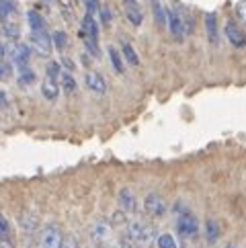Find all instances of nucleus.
Here are the masks:
<instances>
[{"label": "nucleus", "instance_id": "38", "mask_svg": "<svg viewBox=\"0 0 246 248\" xmlns=\"http://www.w3.org/2000/svg\"><path fill=\"white\" fill-rule=\"evenodd\" d=\"M0 107H6V96L2 91H0Z\"/></svg>", "mask_w": 246, "mask_h": 248}, {"label": "nucleus", "instance_id": "24", "mask_svg": "<svg viewBox=\"0 0 246 248\" xmlns=\"http://www.w3.org/2000/svg\"><path fill=\"white\" fill-rule=\"evenodd\" d=\"M51 43L60 49V51H64L66 46H68V37H66V33L64 31H56L54 33V37H51Z\"/></svg>", "mask_w": 246, "mask_h": 248}, {"label": "nucleus", "instance_id": "13", "mask_svg": "<svg viewBox=\"0 0 246 248\" xmlns=\"http://www.w3.org/2000/svg\"><path fill=\"white\" fill-rule=\"evenodd\" d=\"M19 226L23 230H27V232H33V230H37L39 226V217L33 214V211H23L19 216Z\"/></svg>", "mask_w": 246, "mask_h": 248}, {"label": "nucleus", "instance_id": "27", "mask_svg": "<svg viewBox=\"0 0 246 248\" xmlns=\"http://www.w3.org/2000/svg\"><path fill=\"white\" fill-rule=\"evenodd\" d=\"M4 37L6 39H16L19 37V27H16L15 23H8V21H4Z\"/></svg>", "mask_w": 246, "mask_h": 248}, {"label": "nucleus", "instance_id": "7", "mask_svg": "<svg viewBox=\"0 0 246 248\" xmlns=\"http://www.w3.org/2000/svg\"><path fill=\"white\" fill-rule=\"evenodd\" d=\"M144 209H146L148 216H152V217H162L164 211H166L164 199H162L158 193H150V195H148V197L144 199Z\"/></svg>", "mask_w": 246, "mask_h": 248}, {"label": "nucleus", "instance_id": "14", "mask_svg": "<svg viewBox=\"0 0 246 248\" xmlns=\"http://www.w3.org/2000/svg\"><path fill=\"white\" fill-rule=\"evenodd\" d=\"M205 31H207V39L214 43H217V19L214 13H207L205 15Z\"/></svg>", "mask_w": 246, "mask_h": 248}, {"label": "nucleus", "instance_id": "2", "mask_svg": "<svg viewBox=\"0 0 246 248\" xmlns=\"http://www.w3.org/2000/svg\"><path fill=\"white\" fill-rule=\"evenodd\" d=\"M4 56H8V60L23 68V66H27V62L31 58V49H29V46H25V43L13 41V43H6Z\"/></svg>", "mask_w": 246, "mask_h": 248}, {"label": "nucleus", "instance_id": "42", "mask_svg": "<svg viewBox=\"0 0 246 248\" xmlns=\"http://www.w3.org/2000/svg\"><path fill=\"white\" fill-rule=\"evenodd\" d=\"M121 248H136V246H131V244H127V242H125V244H123Z\"/></svg>", "mask_w": 246, "mask_h": 248}, {"label": "nucleus", "instance_id": "40", "mask_svg": "<svg viewBox=\"0 0 246 248\" xmlns=\"http://www.w3.org/2000/svg\"><path fill=\"white\" fill-rule=\"evenodd\" d=\"M123 2H125L127 6H138V2H136V0H123Z\"/></svg>", "mask_w": 246, "mask_h": 248}, {"label": "nucleus", "instance_id": "35", "mask_svg": "<svg viewBox=\"0 0 246 248\" xmlns=\"http://www.w3.org/2000/svg\"><path fill=\"white\" fill-rule=\"evenodd\" d=\"M101 16H103V23H105V25H109V23H111V13H109V8H107V6H103V8H101Z\"/></svg>", "mask_w": 246, "mask_h": 248}, {"label": "nucleus", "instance_id": "18", "mask_svg": "<svg viewBox=\"0 0 246 248\" xmlns=\"http://www.w3.org/2000/svg\"><path fill=\"white\" fill-rule=\"evenodd\" d=\"M152 11H154V19L158 27H166V8L158 0H152Z\"/></svg>", "mask_w": 246, "mask_h": 248}, {"label": "nucleus", "instance_id": "28", "mask_svg": "<svg viewBox=\"0 0 246 248\" xmlns=\"http://www.w3.org/2000/svg\"><path fill=\"white\" fill-rule=\"evenodd\" d=\"M15 11H16L15 4H8V2H4V0H0V19L2 21H6L8 16H11V13H15Z\"/></svg>", "mask_w": 246, "mask_h": 248}, {"label": "nucleus", "instance_id": "23", "mask_svg": "<svg viewBox=\"0 0 246 248\" xmlns=\"http://www.w3.org/2000/svg\"><path fill=\"white\" fill-rule=\"evenodd\" d=\"M60 78H62V88H64L66 93H74V91H76V80H74V76H72V74L64 72Z\"/></svg>", "mask_w": 246, "mask_h": 248}, {"label": "nucleus", "instance_id": "19", "mask_svg": "<svg viewBox=\"0 0 246 248\" xmlns=\"http://www.w3.org/2000/svg\"><path fill=\"white\" fill-rule=\"evenodd\" d=\"M121 51H123V58L127 60V64H131V66H138V64H139V58H138V54H136V49L131 47L127 41L121 43Z\"/></svg>", "mask_w": 246, "mask_h": 248}, {"label": "nucleus", "instance_id": "31", "mask_svg": "<svg viewBox=\"0 0 246 248\" xmlns=\"http://www.w3.org/2000/svg\"><path fill=\"white\" fill-rule=\"evenodd\" d=\"M8 236H11V226H8L6 216L0 214V240H2V238H8Z\"/></svg>", "mask_w": 246, "mask_h": 248}, {"label": "nucleus", "instance_id": "10", "mask_svg": "<svg viewBox=\"0 0 246 248\" xmlns=\"http://www.w3.org/2000/svg\"><path fill=\"white\" fill-rule=\"evenodd\" d=\"M226 37L234 47H244L246 46V35L236 23H228L226 25Z\"/></svg>", "mask_w": 246, "mask_h": 248}, {"label": "nucleus", "instance_id": "1", "mask_svg": "<svg viewBox=\"0 0 246 248\" xmlns=\"http://www.w3.org/2000/svg\"><path fill=\"white\" fill-rule=\"evenodd\" d=\"M166 25L172 33V37L181 41L187 33V25H184V15L179 11V6H172L170 11H166Z\"/></svg>", "mask_w": 246, "mask_h": 248}, {"label": "nucleus", "instance_id": "16", "mask_svg": "<svg viewBox=\"0 0 246 248\" xmlns=\"http://www.w3.org/2000/svg\"><path fill=\"white\" fill-rule=\"evenodd\" d=\"M27 21H29V27L31 31H46V21L37 11H29L27 13Z\"/></svg>", "mask_w": 246, "mask_h": 248}, {"label": "nucleus", "instance_id": "17", "mask_svg": "<svg viewBox=\"0 0 246 248\" xmlns=\"http://www.w3.org/2000/svg\"><path fill=\"white\" fill-rule=\"evenodd\" d=\"M144 226H146V224H144L142 219H134V221H129V226H127V238H129V240L138 242V240H139V236H142Z\"/></svg>", "mask_w": 246, "mask_h": 248}, {"label": "nucleus", "instance_id": "32", "mask_svg": "<svg viewBox=\"0 0 246 248\" xmlns=\"http://www.w3.org/2000/svg\"><path fill=\"white\" fill-rule=\"evenodd\" d=\"M125 224V211H115L111 216V226H123Z\"/></svg>", "mask_w": 246, "mask_h": 248}, {"label": "nucleus", "instance_id": "33", "mask_svg": "<svg viewBox=\"0 0 246 248\" xmlns=\"http://www.w3.org/2000/svg\"><path fill=\"white\" fill-rule=\"evenodd\" d=\"M60 248H78L76 240H74V236H64V240H62Z\"/></svg>", "mask_w": 246, "mask_h": 248}, {"label": "nucleus", "instance_id": "11", "mask_svg": "<svg viewBox=\"0 0 246 248\" xmlns=\"http://www.w3.org/2000/svg\"><path fill=\"white\" fill-rule=\"evenodd\" d=\"M117 201H119L121 211H136V207H138V199H136L134 191H131L129 187H123V189L119 191Z\"/></svg>", "mask_w": 246, "mask_h": 248}, {"label": "nucleus", "instance_id": "22", "mask_svg": "<svg viewBox=\"0 0 246 248\" xmlns=\"http://www.w3.org/2000/svg\"><path fill=\"white\" fill-rule=\"evenodd\" d=\"M127 19L131 25H136V27H139L144 21V16H142V11H139L138 6H127Z\"/></svg>", "mask_w": 246, "mask_h": 248}, {"label": "nucleus", "instance_id": "20", "mask_svg": "<svg viewBox=\"0 0 246 248\" xmlns=\"http://www.w3.org/2000/svg\"><path fill=\"white\" fill-rule=\"evenodd\" d=\"M109 60H111V66L113 70H115L117 74H123V62H121V56H119V51L115 47H109Z\"/></svg>", "mask_w": 246, "mask_h": 248}, {"label": "nucleus", "instance_id": "37", "mask_svg": "<svg viewBox=\"0 0 246 248\" xmlns=\"http://www.w3.org/2000/svg\"><path fill=\"white\" fill-rule=\"evenodd\" d=\"M0 248H15V244L8 240V238H2V240H0Z\"/></svg>", "mask_w": 246, "mask_h": 248}, {"label": "nucleus", "instance_id": "12", "mask_svg": "<svg viewBox=\"0 0 246 248\" xmlns=\"http://www.w3.org/2000/svg\"><path fill=\"white\" fill-rule=\"evenodd\" d=\"M41 94L46 96L47 101H56L58 94H60V84H58V80L46 76V80L41 82Z\"/></svg>", "mask_w": 246, "mask_h": 248}, {"label": "nucleus", "instance_id": "43", "mask_svg": "<svg viewBox=\"0 0 246 248\" xmlns=\"http://www.w3.org/2000/svg\"><path fill=\"white\" fill-rule=\"evenodd\" d=\"M228 248H236V246H228Z\"/></svg>", "mask_w": 246, "mask_h": 248}, {"label": "nucleus", "instance_id": "36", "mask_svg": "<svg viewBox=\"0 0 246 248\" xmlns=\"http://www.w3.org/2000/svg\"><path fill=\"white\" fill-rule=\"evenodd\" d=\"M96 6H99V2H96V0H89V4H86V13H89V15H94Z\"/></svg>", "mask_w": 246, "mask_h": 248}, {"label": "nucleus", "instance_id": "21", "mask_svg": "<svg viewBox=\"0 0 246 248\" xmlns=\"http://www.w3.org/2000/svg\"><path fill=\"white\" fill-rule=\"evenodd\" d=\"M156 246L158 248H177V240H174V236H170V234H158Z\"/></svg>", "mask_w": 246, "mask_h": 248}, {"label": "nucleus", "instance_id": "9", "mask_svg": "<svg viewBox=\"0 0 246 248\" xmlns=\"http://www.w3.org/2000/svg\"><path fill=\"white\" fill-rule=\"evenodd\" d=\"M84 82H86V88L92 91L94 94H105L107 93V82H105V78L99 72H86Z\"/></svg>", "mask_w": 246, "mask_h": 248}, {"label": "nucleus", "instance_id": "25", "mask_svg": "<svg viewBox=\"0 0 246 248\" xmlns=\"http://www.w3.org/2000/svg\"><path fill=\"white\" fill-rule=\"evenodd\" d=\"M152 238H154V228L152 226H144V230H142V236H139V244H142V246H146V244H150L152 242Z\"/></svg>", "mask_w": 246, "mask_h": 248}, {"label": "nucleus", "instance_id": "3", "mask_svg": "<svg viewBox=\"0 0 246 248\" xmlns=\"http://www.w3.org/2000/svg\"><path fill=\"white\" fill-rule=\"evenodd\" d=\"M64 240V232L58 224H47L41 232V248H60Z\"/></svg>", "mask_w": 246, "mask_h": 248}, {"label": "nucleus", "instance_id": "41", "mask_svg": "<svg viewBox=\"0 0 246 248\" xmlns=\"http://www.w3.org/2000/svg\"><path fill=\"white\" fill-rule=\"evenodd\" d=\"M101 248H117V246H111V244H103Z\"/></svg>", "mask_w": 246, "mask_h": 248}, {"label": "nucleus", "instance_id": "39", "mask_svg": "<svg viewBox=\"0 0 246 248\" xmlns=\"http://www.w3.org/2000/svg\"><path fill=\"white\" fill-rule=\"evenodd\" d=\"M4 51H6V43H2V41H0V60L4 58Z\"/></svg>", "mask_w": 246, "mask_h": 248}, {"label": "nucleus", "instance_id": "6", "mask_svg": "<svg viewBox=\"0 0 246 248\" xmlns=\"http://www.w3.org/2000/svg\"><path fill=\"white\" fill-rule=\"evenodd\" d=\"M31 46L39 56L51 54V37L47 31H31Z\"/></svg>", "mask_w": 246, "mask_h": 248}, {"label": "nucleus", "instance_id": "5", "mask_svg": "<svg viewBox=\"0 0 246 248\" xmlns=\"http://www.w3.org/2000/svg\"><path fill=\"white\" fill-rule=\"evenodd\" d=\"M111 234H113V226H111V221H107V219H103V217H99L92 224V228H91V238L94 242H99V244H105L111 238Z\"/></svg>", "mask_w": 246, "mask_h": 248}, {"label": "nucleus", "instance_id": "29", "mask_svg": "<svg viewBox=\"0 0 246 248\" xmlns=\"http://www.w3.org/2000/svg\"><path fill=\"white\" fill-rule=\"evenodd\" d=\"M46 72H47V78H54V80H58V78L62 76V68H60L58 62H49Z\"/></svg>", "mask_w": 246, "mask_h": 248}, {"label": "nucleus", "instance_id": "30", "mask_svg": "<svg viewBox=\"0 0 246 248\" xmlns=\"http://www.w3.org/2000/svg\"><path fill=\"white\" fill-rule=\"evenodd\" d=\"M11 76H13L11 64H8V62H4V60H0V80H8Z\"/></svg>", "mask_w": 246, "mask_h": 248}, {"label": "nucleus", "instance_id": "4", "mask_svg": "<svg viewBox=\"0 0 246 248\" xmlns=\"http://www.w3.org/2000/svg\"><path fill=\"white\" fill-rule=\"evenodd\" d=\"M177 230L183 238H195L197 236V230H199V224H197V217L191 216L189 211H183L179 216V221H177Z\"/></svg>", "mask_w": 246, "mask_h": 248}, {"label": "nucleus", "instance_id": "26", "mask_svg": "<svg viewBox=\"0 0 246 248\" xmlns=\"http://www.w3.org/2000/svg\"><path fill=\"white\" fill-rule=\"evenodd\" d=\"M33 80H35V74L31 72V70H29L27 66H23V68H21V76H19V84L27 86V84H31Z\"/></svg>", "mask_w": 246, "mask_h": 248}, {"label": "nucleus", "instance_id": "34", "mask_svg": "<svg viewBox=\"0 0 246 248\" xmlns=\"http://www.w3.org/2000/svg\"><path fill=\"white\" fill-rule=\"evenodd\" d=\"M236 13H238V16L246 23V0H240V2L236 4Z\"/></svg>", "mask_w": 246, "mask_h": 248}, {"label": "nucleus", "instance_id": "15", "mask_svg": "<svg viewBox=\"0 0 246 248\" xmlns=\"http://www.w3.org/2000/svg\"><path fill=\"white\" fill-rule=\"evenodd\" d=\"M205 238H207V242H212V244L219 240V224H217V219L209 217L205 221Z\"/></svg>", "mask_w": 246, "mask_h": 248}, {"label": "nucleus", "instance_id": "8", "mask_svg": "<svg viewBox=\"0 0 246 248\" xmlns=\"http://www.w3.org/2000/svg\"><path fill=\"white\" fill-rule=\"evenodd\" d=\"M80 35L84 37V41H92V43L99 41V25H96L94 16L89 13H86L84 19H82V33Z\"/></svg>", "mask_w": 246, "mask_h": 248}]
</instances>
